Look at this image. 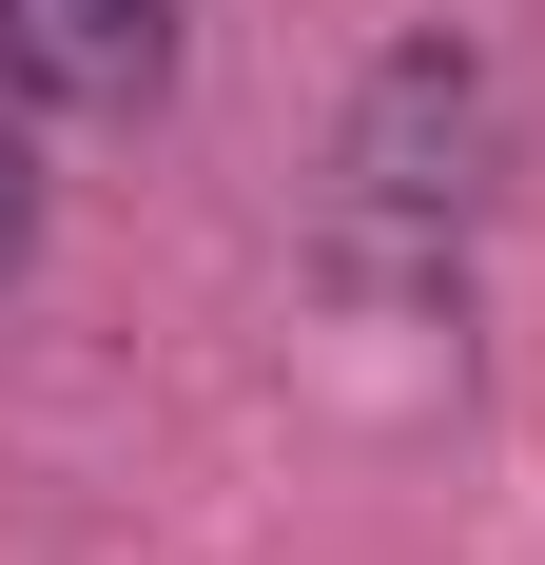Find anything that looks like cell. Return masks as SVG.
<instances>
[{
    "label": "cell",
    "mask_w": 545,
    "mask_h": 565,
    "mask_svg": "<svg viewBox=\"0 0 545 565\" xmlns=\"http://www.w3.org/2000/svg\"><path fill=\"white\" fill-rule=\"evenodd\" d=\"M468 195H488V78L468 58H389L371 137H351V234H389V274H448Z\"/></svg>",
    "instance_id": "6da1fadb"
},
{
    "label": "cell",
    "mask_w": 545,
    "mask_h": 565,
    "mask_svg": "<svg viewBox=\"0 0 545 565\" xmlns=\"http://www.w3.org/2000/svg\"><path fill=\"white\" fill-rule=\"evenodd\" d=\"M0 78L40 117H137L175 78V0H0Z\"/></svg>",
    "instance_id": "7a4b0ae2"
},
{
    "label": "cell",
    "mask_w": 545,
    "mask_h": 565,
    "mask_svg": "<svg viewBox=\"0 0 545 565\" xmlns=\"http://www.w3.org/2000/svg\"><path fill=\"white\" fill-rule=\"evenodd\" d=\"M40 254V137H20V78H0V274Z\"/></svg>",
    "instance_id": "3957f363"
}]
</instances>
